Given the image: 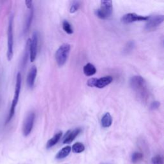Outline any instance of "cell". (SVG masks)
Returning <instances> with one entry per match:
<instances>
[{"instance_id": "cell-3", "label": "cell", "mask_w": 164, "mask_h": 164, "mask_svg": "<svg viewBox=\"0 0 164 164\" xmlns=\"http://www.w3.org/2000/svg\"><path fill=\"white\" fill-rule=\"evenodd\" d=\"M13 22L14 16L12 15L9 18L7 30V57L8 60L10 61L14 55V33H13Z\"/></svg>"}, {"instance_id": "cell-17", "label": "cell", "mask_w": 164, "mask_h": 164, "mask_svg": "<svg viewBox=\"0 0 164 164\" xmlns=\"http://www.w3.org/2000/svg\"><path fill=\"white\" fill-rule=\"evenodd\" d=\"M70 151H71V147L70 146H66L64 147L63 149H61L60 151L57 153V155H56V158L58 160H60L66 158V156L69 155Z\"/></svg>"}, {"instance_id": "cell-7", "label": "cell", "mask_w": 164, "mask_h": 164, "mask_svg": "<svg viewBox=\"0 0 164 164\" xmlns=\"http://www.w3.org/2000/svg\"><path fill=\"white\" fill-rule=\"evenodd\" d=\"M38 46V33L37 31L33 32L31 38H30V45H29V53H30V59L31 62H33L37 57Z\"/></svg>"}, {"instance_id": "cell-2", "label": "cell", "mask_w": 164, "mask_h": 164, "mask_svg": "<svg viewBox=\"0 0 164 164\" xmlns=\"http://www.w3.org/2000/svg\"><path fill=\"white\" fill-rule=\"evenodd\" d=\"M21 83H22V77L20 73H18L17 75V78H16V83H15V92H14V96L13 98V100L12 101L11 107L10 108V112L8 116L7 117V119L6 121V123H8L10 121L12 120L13 117L14 116L15 112V108L17 106L18 101H19V95H20V92H21Z\"/></svg>"}, {"instance_id": "cell-11", "label": "cell", "mask_w": 164, "mask_h": 164, "mask_svg": "<svg viewBox=\"0 0 164 164\" xmlns=\"http://www.w3.org/2000/svg\"><path fill=\"white\" fill-rule=\"evenodd\" d=\"M37 68L36 66H32L31 67V69L29 71V73L27 76V85L29 88H33L34 84H35V78H36L37 76Z\"/></svg>"}, {"instance_id": "cell-12", "label": "cell", "mask_w": 164, "mask_h": 164, "mask_svg": "<svg viewBox=\"0 0 164 164\" xmlns=\"http://www.w3.org/2000/svg\"><path fill=\"white\" fill-rule=\"evenodd\" d=\"M112 81H113V78L111 76H106L102 77L101 78L97 79L95 87H97L98 89H103L106 86L110 84Z\"/></svg>"}, {"instance_id": "cell-9", "label": "cell", "mask_w": 164, "mask_h": 164, "mask_svg": "<svg viewBox=\"0 0 164 164\" xmlns=\"http://www.w3.org/2000/svg\"><path fill=\"white\" fill-rule=\"evenodd\" d=\"M148 19L149 16H142L138 15L135 13H129V14H126L123 15L121 21L123 23L129 24L136 21H147L148 20Z\"/></svg>"}, {"instance_id": "cell-4", "label": "cell", "mask_w": 164, "mask_h": 164, "mask_svg": "<svg viewBox=\"0 0 164 164\" xmlns=\"http://www.w3.org/2000/svg\"><path fill=\"white\" fill-rule=\"evenodd\" d=\"M70 50V46L69 44H64L59 47L56 51L55 59L58 66H63L67 62Z\"/></svg>"}, {"instance_id": "cell-18", "label": "cell", "mask_w": 164, "mask_h": 164, "mask_svg": "<svg viewBox=\"0 0 164 164\" xmlns=\"http://www.w3.org/2000/svg\"><path fill=\"white\" fill-rule=\"evenodd\" d=\"M72 150L75 153H80L85 150V146L81 142H76L72 147Z\"/></svg>"}, {"instance_id": "cell-1", "label": "cell", "mask_w": 164, "mask_h": 164, "mask_svg": "<svg viewBox=\"0 0 164 164\" xmlns=\"http://www.w3.org/2000/svg\"><path fill=\"white\" fill-rule=\"evenodd\" d=\"M131 88L135 92L137 97L142 101H146L148 98L149 92L147 88L146 80L141 76H134L130 79Z\"/></svg>"}, {"instance_id": "cell-13", "label": "cell", "mask_w": 164, "mask_h": 164, "mask_svg": "<svg viewBox=\"0 0 164 164\" xmlns=\"http://www.w3.org/2000/svg\"><path fill=\"white\" fill-rule=\"evenodd\" d=\"M29 10H29L28 14L27 15V19H26L25 24H24V33L28 32L29 29H30L32 21H33V13H34L33 7H32Z\"/></svg>"}, {"instance_id": "cell-10", "label": "cell", "mask_w": 164, "mask_h": 164, "mask_svg": "<svg viewBox=\"0 0 164 164\" xmlns=\"http://www.w3.org/2000/svg\"><path fill=\"white\" fill-rule=\"evenodd\" d=\"M80 128H76L73 130H69L66 133L65 137L64 138V144H70L75 139V138L78 135L79 133L81 132Z\"/></svg>"}, {"instance_id": "cell-8", "label": "cell", "mask_w": 164, "mask_h": 164, "mask_svg": "<svg viewBox=\"0 0 164 164\" xmlns=\"http://www.w3.org/2000/svg\"><path fill=\"white\" fill-rule=\"evenodd\" d=\"M35 115L34 112H30L26 117L22 126V133L25 137L28 136L33 129Z\"/></svg>"}, {"instance_id": "cell-20", "label": "cell", "mask_w": 164, "mask_h": 164, "mask_svg": "<svg viewBox=\"0 0 164 164\" xmlns=\"http://www.w3.org/2000/svg\"><path fill=\"white\" fill-rule=\"evenodd\" d=\"M80 6V1H73L71 5V6H70V13H71V14L75 13L76 11H78Z\"/></svg>"}, {"instance_id": "cell-26", "label": "cell", "mask_w": 164, "mask_h": 164, "mask_svg": "<svg viewBox=\"0 0 164 164\" xmlns=\"http://www.w3.org/2000/svg\"><path fill=\"white\" fill-rule=\"evenodd\" d=\"M25 4L28 9H30L31 8L33 7V1H31V0H27V1H25Z\"/></svg>"}, {"instance_id": "cell-14", "label": "cell", "mask_w": 164, "mask_h": 164, "mask_svg": "<svg viewBox=\"0 0 164 164\" xmlns=\"http://www.w3.org/2000/svg\"><path fill=\"white\" fill-rule=\"evenodd\" d=\"M83 73L87 76H92L94 75L96 73V68L93 64L91 63L87 64L86 65L83 67Z\"/></svg>"}, {"instance_id": "cell-5", "label": "cell", "mask_w": 164, "mask_h": 164, "mask_svg": "<svg viewBox=\"0 0 164 164\" xmlns=\"http://www.w3.org/2000/svg\"><path fill=\"white\" fill-rule=\"evenodd\" d=\"M113 12L112 1H101V7L95 10L96 15L101 19H107L110 17Z\"/></svg>"}, {"instance_id": "cell-22", "label": "cell", "mask_w": 164, "mask_h": 164, "mask_svg": "<svg viewBox=\"0 0 164 164\" xmlns=\"http://www.w3.org/2000/svg\"><path fill=\"white\" fill-rule=\"evenodd\" d=\"M151 162L153 164H163L162 157L160 155L154 156L151 159Z\"/></svg>"}, {"instance_id": "cell-23", "label": "cell", "mask_w": 164, "mask_h": 164, "mask_svg": "<svg viewBox=\"0 0 164 164\" xmlns=\"http://www.w3.org/2000/svg\"><path fill=\"white\" fill-rule=\"evenodd\" d=\"M134 47V43L132 41L129 42L127 44V45L124 47V52H126V53H129L130 51H131V50H133V48Z\"/></svg>"}, {"instance_id": "cell-21", "label": "cell", "mask_w": 164, "mask_h": 164, "mask_svg": "<svg viewBox=\"0 0 164 164\" xmlns=\"http://www.w3.org/2000/svg\"><path fill=\"white\" fill-rule=\"evenodd\" d=\"M143 157V155L142 153H134L133 154L132 156H131V161H132L133 163L137 162L138 161H139Z\"/></svg>"}, {"instance_id": "cell-19", "label": "cell", "mask_w": 164, "mask_h": 164, "mask_svg": "<svg viewBox=\"0 0 164 164\" xmlns=\"http://www.w3.org/2000/svg\"><path fill=\"white\" fill-rule=\"evenodd\" d=\"M62 28H63V30L65 31L67 33L72 34L73 33V29L72 28V26L70 25L69 22L66 20H64L63 21Z\"/></svg>"}, {"instance_id": "cell-6", "label": "cell", "mask_w": 164, "mask_h": 164, "mask_svg": "<svg viewBox=\"0 0 164 164\" xmlns=\"http://www.w3.org/2000/svg\"><path fill=\"white\" fill-rule=\"evenodd\" d=\"M164 21L163 15H155L149 16L148 20L147 21L146 24V30L147 31H151L155 30Z\"/></svg>"}, {"instance_id": "cell-15", "label": "cell", "mask_w": 164, "mask_h": 164, "mask_svg": "<svg viewBox=\"0 0 164 164\" xmlns=\"http://www.w3.org/2000/svg\"><path fill=\"white\" fill-rule=\"evenodd\" d=\"M112 123V117L110 113H106L104 114L103 116L102 117L101 124L102 127L103 128H108L110 127Z\"/></svg>"}, {"instance_id": "cell-24", "label": "cell", "mask_w": 164, "mask_h": 164, "mask_svg": "<svg viewBox=\"0 0 164 164\" xmlns=\"http://www.w3.org/2000/svg\"><path fill=\"white\" fill-rule=\"evenodd\" d=\"M160 106V103L158 101H154L150 105V110H155L156 109L158 108Z\"/></svg>"}, {"instance_id": "cell-16", "label": "cell", "mask_w": 164, "mask_h": 164, "mask_svg": "<svg viewBox=\"0 0 164 164\" xmlns=\"http://www.w3.org/2000/svg\"><path fill=\"white\" fill-rule=\"evenodd\" d=\"M62 136V131H60V132L57 133V134L54 135L53 138H51V139L48 140V142L47 143L46 147L47 149L50 148V147L54 146L55 144L59 142L60 139H61V137Z\"/></svg>"}, {"instance_id": "cell-25", "label": "cell", "mask_w": 164, "mask_h": 164, "mask_svg": "<svg viewBox=\"0 0 164 164\" xmlns=\"http://www.w3.org/2000/svg\"><path fill=\"white\" fill-rule=\"evenodd\" d=\"M96 82H97V78H91V79H89L88 80L87 83V84L88 86L91 87H95Z\"/></svg>"}]
</instances>
